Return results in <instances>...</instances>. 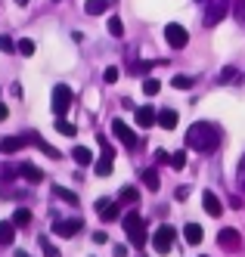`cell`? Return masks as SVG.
Returning a JSON list of instances; mask_svg holds the SVG:
<instances>
[{
    "label": "cell",
    "instance_id": "cell-35",
    "mask_svg": "<svg viewBox=\"0 0 245 257\" xmlns=\"http://www.w3.org/2000/svg\"><path fill=\"white\" fill-rule=\"evenodd\" d=\"M19 177V168H13V164H0V180H13Z\"/></svg>",
    "mask_w": 245,
    "mask_h": 257
},
{
    "label": "cell",
    "instance_id": "cell-4",
    "mask_svg": "<svg viewBox=\"0 0 245 257\" xmlns=\"http://www.w3.org/2000/svg\"><path fill=\"white\" fill-rule=\"evenodd\" d=\"M174 238H177V229L165 223V226L155 229V235H152V248L159 251V254H168V251L174 248Z\"/></svg>",
    "mask_w": 245,
    "mask_h": 257
},
{
    "label": "cell",
    "instance_id": "cell-38",
    "mask_svg": "<svg viewBox=\"0 0 245 257\" xmlns=\"http://www.w3.org/2000/svg\"><path fill=\"white\" fill-rule=\"evenodd\" d=\"M93 242H96V245H106L109 235H106V232H93Z\"/></svg>",
    "mask_w": 245,
    "mask_h": 257
},
{
    "label": "cell",
    "instance_id": "cell-10",
    "mask_svg": "<svg viewBox=\"0 0 245 257\" xmlns=\"http://www.w3.org/2000/svg\"><path fill=\"white\" fill-rule=\"evenodd\" d=\"M202 205H205L208 217H220V214H223V205H220V198H217L211 189H205V192H202Z\"/></svg>",
    "mask_w": 245,
    "mask_h": 257
},
{
    "label": "cell",
    "instance_id": "cell-31",
    "mask_svg": "<svg viewBox=\"0 0 245 257\" xmlns=\"http://www.w3.org/2000/svg\"><path fill=\"white\" fill-rule=\"evenodd\" d=\"M41 251H44V257H62L56 245H50V238H41Z\"/></svg>",
    "mask_w": 245,
    "mask_h": 257
},
{
    "label": "cell",
    "instance_id": "cell-12",
    "mask_svg": "<svg viewBox=\"0 0 245 257\" xmlns=\"http://www.w3.org/2000/svg\"><path fill=\"white\" fill-rule=\"evenodd\" d=\"M134 118H137L140 127H152V124H159V112H152V105H140Z\"/></svg>",
    "mask_w": 245,
    "mask_h": 257
},
{
    "label": "cell",
    "instance_id": "cell-17",
    "mask_svg": "<svg viewBox=\"0 0 245 257\" xmlns=\"http://www.w3.org/2000/svg\"><path fill=\"white\" fill-rule=\"evenodd\" d=\"M16 238V223L13 220H0V245H13Z\"/></svg>",
    "mask_w": 245,
    "mask_h": 257
},
{
    "label": "cell",
    "instance_id": "cell-37",
    "mask_svg": "<svg viewBox=\"0 0 245 257\" xmlns=\"http://www.w3.org/2000/svg\"><path fill=\"white\" fill-rule=\"evenodd\" d=\"M155 161H159V164H171V155L165 149H159V152H155Z\"/></svg>",
    "mask_w": 245,
    "mask_h": 257
},
{
    "label": "cell",
    "instance_id": "cell-34",
    "mask_svg": "<svg viewBox=\"0 0 245 257\" xmlns=\"http://www.w3.org/2000/svg\"><path fill=\"white\" fill-rule=\"evenodd\" d=\"M171 87H174V90H189V87H192V78H186V75H177V78L171 81Z\"/></svg>",
    "mask_w": 245,
    "mask_h": 257
},
{
    "label": "cell",
    "instance_id": "cell-6",
    "mask_svg": "<svg viewBox=\"0 0 245 257\" xmlns=\"http://www.w3.org/2000/svg\"><path fill=\"white\" fill-rule=\"evenodd\" d=\"M226 13H230V4H226V0H211L208 10H205V25L214 28L220 19H226Z\"/></svg>",
    "mask_w": 245,
    "mask_h": 257
},
{
    "label": "cell",
    "instance_id": "cell-13",
    "mask_svg": "<svg viewBox=\"0 0 245 257\" xmlns=\"http://www.w3.org/2000/svg\"><path fill=\"white\" fill-rule=\"evenodd\" d=\"M25 143H28V137H4V140H0V152L13 155V152H19Z\"/></svg>",
    "mask_w": 245,
    "mask_h": 257
},
{
    "label": "cell",
    "instance_id": "cell-18",
    "mask_svg": "<svg viewBox=\"0 0 245 257\" xmlns=\"http://www.w3.org/2000/svg\"><path fill=\"white\" fill-rule=\"evenodd\" d=\"M31 143L38 146V149H41V152H44L47 158H59V149H53V146H50V143H44V140H41L38 134H31Z\"/></svg>",
    "mask_w": 245,
    "mask_h": 257
},
{
    "label": "cell",
    "instance_id": "cell-39",
    "mask_svg": "<svg viewBox=\"0 0 245 257\" xmlns=\"http://www.w3.org/2000/svg\"><path fill=\"white\" fill-rule=\"evenodd\" d=\"M115 257H128V248L125 245H115Z\"/></svg>",
    "mask_w": 245,
    "mask_h": 257
},
{
    "label": "cell",
    "instance_id": "cell-16",
    "mask_svg": "<svg viewBox=\"0 0 245 257\" xmlns=\"http://www.w3.org/2000/svg\"><path fill=\"white\" fill-rule=\"evenodd\" d=\"M177 121H180V115L174 112V108H162V112H159V124L165 127V131H174V127H177Z\"/></svg>",
    "mask_w": 245,
    "mask_h": 257
},
{
    "label": "cell",
    "instance_id": "cell-11",
    "mask_svg": "<svg viewBox=\"0 0 245 257\" xmlns=\"http://www.w3.org/2000/svg\"><path fill=\"white\" fill-rule=\"evenodd\" d=\"M78 229H81V217H75V220H56V223H53V232H56V235H62V238L75 235Z\"/></svg>",
    "mask_w": 245,
    "mask_h": 257
},
{
    "label": "cell",
    "instance_id": "cell-3",
    "mask_svg": "<svg viewBox=\"0 0 245 257\" xmlns=\"http://www.w3.org/2000/svg\"><path fill=\"white\" fill-rule=\"evenodd\" d=\"M68 108H72V87H68V84H56L53 87V115L65 118Z\"/></svg>",
    "mask_w": 245,
    "mask_h": 257
},
{
    "label": "cell",
    "instance_id": "cell-9",
    "mask_svg": "<svg viewBox=\"0 0 245 257\" xmlns=\"http://www.w3.org/2000/svg\"><path fill=\"white\" fill-rule=\"evenodd\" d=\"M96 214H99V220H106V223H112V220H118L121 208L115 205V201H109V198H99V201H96Z\"/></svg>",
    "mask_w": 245,
    "mask_h": 257
},
{
    "label": "cell",
    "instance_id": "cell-26",
    "mask_svg": "<svg viewBox=\"0 0 245 257\" xmlns=\"http://www.w3.org/2000/svg\"><path fill=\"white\" fill-rule=\"evenodd\" d=\"M53 195L62 198V201H68V205H78V195H75V192H68L65 186H53Z\"/></svg>",
    "mask_w": 245,
    "mask_h": 257
},
{
    "label": "cell",
    "instance_id": "cell-14",
    "mask_svg": "<svg viewBox=\"0 0 245 257\" xmlns=\"http://www.w3.org/2000/svg\"><path fill=\"white\" fill-rule=\"evenodd\" d=\"M19 177H25L28 183H44V171L41 168H34V164H19Z\"/></svg>",
    "mask_w": 245,
    "mask_h": 257
},
{
    "label": "cell",
    "instance_id": "cell-36",
    "mask_svg": "<svg viewBox=\"0 0 245 257\" xmlns=\"http://www.w3.org/2000/svg\"><path fill=\"white\" fill-rule=\"evenodd\" d=\"M102 78H106V84H115V81H118V68H115V65H109V68H106V75H102Z\"/></svg>",
    "mask_w": 245,
    "mask_h": 257
},
{
    "label": "cell",
    "instance_id": "cell-19",
    "mask_svg": "<svg viewBox=\"0 0 245 257\" xmlns=\"http://www.w3.org/2000/svg\"><path fill=\"white\" fill-rule=\"evenodd\" d=\"M72 158H75L78 164H90V161H93V152L87 149V146H75V149H72Z\"/></svg>",
    "mask_w": 245,
    "mask_h": 257
},
{
    "label": "cell",
    "instance_id": "cell-15",
    "mask_svg": "<svg viewBox=\"0 0 245 257\" xmlns=\"http://www.w3.org/2000/svg\"><path fill=\"white\" fill-rule=\"evenodd\" d=\"M183 238H186L189 245H199L202 238H205V229H202L199 223H186V226H183Z\"/></svg>",
    "mask_w": 245,
    "mask_h": 257
},
{
    "label": "cell",
    "instance_id": "cell-29",
    "mask_svg": "<svg viewBox=\"0 0 245 257\" xmlns=\"http://www.w3.org/2000/svg\"><path fill=\"white\" fill-rule=\"evenodd\" d=\"M236 81H239V71H236L233 65L220 71V84H236Z\"/></svg>",
    "mask_w": 245,
    "mask_h": 257
},
{
    "label": "cell",
    "instance_id": "cell-42",
    "mask_svg": "<svg viewBox=\"0 0 245 257\" xmlns=\"http://www.w3.org/2000/svg\"><path fill=\"white\" fill-rule=\"evenodd\" d=\"M13 257H31V254H28V251H16Z\"/></svg>",
    "mask_w": 245,
    "mask_h": 257
},
{
    "label": "cell",
    "instance_id": "cell-27",
    "mask_svg": "<svg viewBox=\"0 0 245 257\" xmlns=\"http://www.w3.org/2000/svg\"><path fill=\"white\" fill-rule=\"evenodd\" d=\"M56 131H59L62 137H75V134H78V127H75V124H68L65 118H56Z\"/></svg>",
    "mask_w": 245,
    "mask_h": 257
},
{
    "label": "cell",
    "instance_id": "cell-1",
    "mask_svg": "<svg viewBox=\"0 0 245 257\" xmlns=\"http://www.w3.org/2000/svg\"><path fill=\"white\" fill-rule=\"evenodd\" d=\"M186 146L196 149V152H202V155H208V152H214L220 146V131L214 124H208V121H196L186 131Z\"/></svg>",
    "mask_w": 245,
    "mask_h": 257
},
{
    "label": "cell",
    "instance_id": "cell-2",
    "mask_svg": "<svg viewBox=\"0 0 245 257\" xmlns=\"http://www.w3.org/2000/svg\"><path fill=\"white\" fill-rule=\"evenodd\" d=\"M121 226H125V235L131 238L134 248H143V245H146L149 232H146V220L140 217V214H128L125 220H121Z\"/></svg>",
    "mask_w": 245,
    "mask_h": 257
},
{
    "label": "cell",
    "instance_id": "cell-43",
    "mask_svg": "<svg viewBox=\"0 0 245 257\" xmlns=\"http://www.w3.org/2000/svg\"><path fill=\"white\" fill-rule=\"evenodd\" d=\"M16 4H22V7H25V4H28V0H16Z\"/></svg>",
    "mask_w": 245,
    "mask_h": 257
},
{
    "label": "cell",
    "instance_id": "cell-28",
    "mask_svg": "<svg viewBox=\"0 0 245 257\" xmlns=\"http://www.w3.org/2000/svg\"><path fill=\"white\" fill-rule=\"evenodd\" d=\"M0 50L4 53H19V44H16L10 34H0Z\"/></svg>",
    "mask_w": 245,
    "mask_h": 257
},
{
    "label": "cell",
    "instance_id": "cell-32",
    "mask_svg": "<svg viewBox=\"0 0 245 257\" xmlns=\"http://www.w3.org/2000/svg\"><path fill=\"white\" fill-rule=\"evenodd\" d=\"M171 168H174V171H183V168H186V152H174V155H171Z\"/></svg>",
    "mask_w": 245,
    "mask_h": 257
},
{
    "label": "cell",
    "instance_id": "cell-30",
    "mask_svg": "<svg viewBox=\"0 0 245 257\" xmlns=\"http://www.w3.org/2000/svg\"><path fill=\"white\" fill-rule=\"evenodd\" d=\"M159 90H162V84L155 81V78H146V81H143V93H146V96H155Z\"/></svg>",
    "mask_w": 245,
    "mask_h": 257
},
{
    "label": "cell",
    "instance_id": "cell-23",
    "mask_svg": "<svg viewBox=\"0 0 245 257\" xmlns=\"http://www.w3.org/2000/svg\"><path fill=\"white\" fill-rule=\"evenodd\" d=\"M137 198H140V192H137L134 186H125V189L118 192V201H121V205H134Z\"/></svg>",
    "mask_w": 245,
    "mask_h": 257
},
{
    "label": "cell",
    "instance_id": "cell-8",
    "mask_svg": "<svg viewBox=\"0 0 245 257\" xmlns=\"http://www.w3.org/2000/svg\"><path fill=\"white\" fill-rule=\"evenodd\" d=\"M217 245H220L223 251H239V245H242V238H239V229H233V226L220 229V232H217Z\"/></svg>",
    "mask_w": 245,
    "mask_h": 257
},
{
    "label": "cell",
    "instance_id": "cell-41",
    "mask_svg": "<svg viewBox=\"0 0 245 257\" xmlns=\"http://www.w3.org/2000/svg\"><path fill=\"white\" fill-rule=\"evenodd\" d=\"M186 195H189V186H180V189H177V198H180V201H183V198H186Z\"/></svg>",
    "mask_w": 245,
    "mask_h": 257
},
{
    "label": "cell",
    "instance_id": "cell-7",
    "mask_svg": "<svg viewBox=\"0 0 245 257\" xmlns=\"http://www.w3.org/2000/svg\"><path fill=\"white\" fill-rule=\"evenodd\" d=\"M112 134H115L121 143H125L128 149H137V143H140V140H137V134H134V131H131V127L121 121V118H115V121H112Z\"/></svg>",
    "mask_w": 245,
    "mask_h": 257
},
{
    "label": "cell",
    "instance_id": "cell-5",
    "mask_svg": "<svg viewBox=\"0 0 245 257\" xmlns=\"http://www.w3.org/2000/svg\"><path fill=\"white\" fill-rule=\"evenodd\" d=\"M165 41H168L174 50H183V47L189 44V31H186L183 25H177V22H171V25H165Z\"/></svg>",
    "mask_w": 245,
    "mask_h": 257
},
{
    "label": "cell",
    "instance_id": "cell-22",
    "mask_svg": "<svg viewBox=\"0 0 245 257\" xmlns=\"http://www.w3.org/2000/svg\"><path fill=\"white\" fill-rule=\"evenodd\" d=\"M106 0H87V4H84V13L87 16H99V13H106Z\"/></svg>",
    "mask_w": 245,
    "mask_h": 257
},
{
    "label": "cell",
    "instance_id": "cell-40",
    "mask_svg": "<svg viewBox=\"0 0 245 257\" xmlns=\"http://www.w3.org/2000/svg\"><path fill=\"white\" fill-rule=\"evenodd\" d=\"M7 118H10V108H7L4 102H0V121H7Z\"/></svg>",
    "mask_w": 245,
    "mask_h": 257
},
{
    "label": "cell",
    "instance_id": "cell-25",
    "mask_svg": "<svg viewBox=\"0 0 245 257\" xmlns=\"http://www.w3.org/2000/svg\"><path fill=\"white\" fill-rule=\"evenodd\" d=\"M13 223H16V226H28V223H31V211H28V208H16Z\"/></svg>",
    "mask_w": 245,
    "mask_h": 257
},
{
    "label": "cell",
    "instance_id": "cell-21",
    "mask_svg": "<svg viewBox=\"0 0 245 257\" xmlns=\"http://www.w3.org/2000/svg\"><path fill=\"white\" fill-rule=\"evenodd\" d=\"M143 186H146V189H152V192L159 189V186H162V180H159V171H152V168H149V171H143Z\"/></svg>",
    "mask_w": 245,
    "mask_h": 257
},
{
    "label": "cell",
    "instance_id": "cell-33",
    "mask_svg": "<svg viewBox=\"0 0 245 257\" xmlns=\"http://www.w3.org/2000/svg\"><path fill=\"white\" fill-rule=\"evenodd\" d=\"M34 50H38V47H34L31 38H22L19 41V53H22V56H34Z\"/></svg>",
    "mask_w": 245,
    "mask_h": 257
},
{
    "label": "cell",
    "instance_id": "cell-20",
    "mask_svg": "<svg viewBox=\"0 0 245 257\" xmlns=\"http://www.w3.org/2000/svg\"><path fill=\"white\" fill-rule=\"evenodd\" d=\"M93 171H96V177H109V174H112V155H102V158L93 164Z\"/></svg>",
    "mask_w": 245,
    "mask_h": 257
},
{
    "label": "cell",
    "instance_id": "cell-24",
    "mask_svg": "<svg viewBox=\"0 0 245 257\" xmlns=\"http://www.w3.org/2000/svg\"><path fill=\"white\" fill-rule=\"evenodd\" d=\"M109 34L112 38H125V22H121L118 16H109Z\"/></svg>",
    "mask_w": 245,
    "mask_h": 257
}]
</instances>
